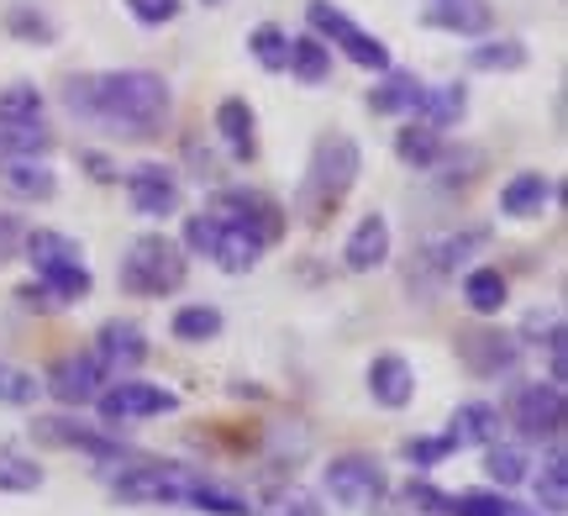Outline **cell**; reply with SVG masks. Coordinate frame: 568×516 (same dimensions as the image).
Returning <instances> with one entry per match:
<instances>
[{
  "label": "cell",
  "instance_id": "obj_1",
  "mask_svg": "<svg viewBox=\"0 0 568 516\" xmlns=\"http://www.w3.org/2000/svg\"><path fill=\"white\" fill-rule=\"evenodd\" d=\"M63 101L80 122L105 127L116 138H159L169 117V84L153 69H105V74H74Z\"/></svg>",
  "mask_w": 568,
  "mask_h": 516
},
{
  "label": "cell",
  "instance_id": "obj_2",
  "mask_svg": "<svg viewBox=\"0 0 568 516\" xmlns=\"http://www.w3.org/2000/svg\"><path fill=\"white\" fill-rule=\"evenodd\" d=\"M358 169H364V153H358V143H353L347 132H326L322 143H316V153H311V169H305V180H301L295 211H301L311 227H322L326 216L343 206V195L353 190Z\"/></svg>",
  "mask_w": 568,
  "mask_h": 516
},
{
  "label": "cell",
  "instance_id": "obj_3",
  "mask_svg": "<svg viewBox=\"0 0 568 516\" xmlns=\"http://www.w3.org/2000/svg\"><path fill=\"white\" fill-rule=\"evenodd\" d=\"M184 285V253L163 232H142L122 253V290L132 295H174Z\"/></svg>",
  "mask_w": 568,
  "mask_h": 516
},
{
  "label": "cell",
  "instance_id": "obj_4",
  "mask_svg": "<svg viewBox=\"0 0 568 516\" xmlns=\"http://www.w3.org/2000/svg\"><path fill=\"white\" fill-rule=\"evenodd\" d=\"M305 21H311V32H316L326 48H343L358 69H389V48L374 38V32H364L343 6H332V0H311V6H305Z\"/></svg>",
  "mask_w": 568,
  "mask_h": 516
},
{
  "label": "cell",
  "instance_id": "obj_5",
  "mask_svg": "<svg viewBox=\"0 0 568 516\" xmlns=\"http://www.w3.org/2000/svg\"><path fill=\"white\" fill-rule=\"evenodd\" d=\"M322 485H326V496L337 500L343 512H374L379 500H385V469L374 464L368 454H343V458H332L322 469Z\"/></svg>",
  "mask_w": 568,
  "mask_h": 516
},
{
  "label": "cell",
  "instance_id": "obj_6",
  "mask_svg": "<svg viewBox=\"0 0 568 516\" xmlns=\"http://www.w3.org/2000/svg\"><path fill=\"white\" fill-rule=\"evenodd\" d=\"M195 475L180 464H142V469H122L111 479V496L126 506H184Z\"/></svg>",
  "mask_w": 568,
  "mask_h": 516
},
{
  "label": "cell",
  "instance_id": "obj_7",
  "mask_svg": "<svg viewBox=\"0 0 568 516\" xmlns=\"http://www.w3.org/2000/svg\"><path fill=\"white\" fill-rule=\"evenodd\" d=\"M95 406H101L105 427H116V422H142V416L174 412L180 395L163 391V385H142V380H116V385H105V391L95 395Z\"/></svg>",
  "mask_w": 568,
  "mask_h": 516
},
{
  "label": "cell",
  "instance_id": "obj_8",
  "mask_svg": "<svg viewBox=\"0 0 568 516\" xmlns=\"http://www.w3.org/2000/svg\"><path fill=\"white\" fill-rule=\"evenodd\" d=\"M105 385H111V374H105V364L95 353H69L42 380V391L53 395V401H63V406H90Z\"/></svg>",
  "mask_w": 568,
  "mask_h": 516
},
{
  "label": "cell",
  "instance_id": "obj_9",
  "mask_svg": "<svg viewBox=\"0 0 568 516\" xmlns=\"http://www.w3.org/2000/svg\"><path fill=\"white\" fill-rule=\"evenodd\" d=\"M510 422L527 437H558L564 433V385L552 380H531L510 401Z\"/></svg>",
  "mask_w": 568,
  "mask_h": 516
},
{
  "label": "cell",
  "instance_id": "obj_10",
  "mask_svg": "<svg viewBox=\"0 0 568 516\" xmlns=\"http://www.w3.org/2000/svg\"><path fill=\"white\" fill-rule=\"evenodd\" d=\"M211 216H222V222H232V227H247L253 237H264V243H274L284 232V211L274 206V201H264L258 190H222L216 195V206H211Z\"/></svg>",
  "mask_w": 568,
  "mask_h": 516
},
{
  "label": "cell",
  "instance_id": "obj_11",
  "mask_svg": "<svg viewBox=\"0 0 568 516\" xmlns=\"http://www.w3.org/2000/svg\"><path fill=\"white\" fill-rule=\"evenodd\" d=\"M32 437L48 443V448H80V454L101 458V464H126L122 443H111L105 433H90L80 422H63V416H38V422H32Z\"/></svg>",
  "mask_w": 568,
  "mask_h": 516
},
{
  "label": "cell",
  "instance_id": "obj_12",
  "mask_svg": "<svg viewBox=\"0 0 568 516\" xmlns=\"http://www.w3.org/2000/svg\"><path fill=\"white\" fill-rule=\"evenodd\" d=\"M126 201L138 216H174L180 211V180L163 164H138L126 169Z\"/></svg>",
  "mask_w": 568,
  "mask_h": 516
},
{
  "label": "cell",
  "instance_id": "obj_13",
  "mask_svg": "<svg viewBox=\"0 0 568 516\" xmlns=\"http://www.w3.org/2000/svg\"><path fill=\"white\" fill-rule=\"evenodd\" d=\"M516 343H510L506 332H489V327H474V332H458V358H464L468 370L479 374V380H495V374H510L516 370Z\"/></svg>",
  "mask_w": 568,
  "mask_h": 516
},
{
  "label": "cell",
  "instance_id": "obj_14",
  "mask_svg": "<svg viewBox=\"0 0 568 516\" xmlns=\"http://www.w3.org/2000/svg\"><path fill=\"white\" fill-rule=\"evenodd\" d=\"M95 358H101L105 374L116 380V374L138 370L142 358H148V337H142V327H132V322H105L101 337H95Z\"/></svg>",
  "mask_w": 568,
  "mask_h": 516
},
{
  "label": "cell",
  "instance_id": "obj_15",
  "mask_svg": "<svg viewBox=\"0 0 568 516\" xmlns=\"http://www.w3.org/2000/svg\"><path fill=\"white\" fill-rule=\"evenodd\" d=\"M368 395H374L379 406H389V412L410 406V395H416V374H410V364L400 358V353H379V358L368 364Z\"/></svg>",
  "mask_w": 568,
  "mask_h": 516
},
{
  "label": "cell",
  "instance_id": "obj_16",
  "mask_svg": "<svg viewBox=\"0 0 568 516\" xmlns=\"http://www.w3.org/2000/svg\"><path fill=\"white\" fill-rule=\"evenodd\" d=\"M500 437V412L489 401H464L453 412V427H447V443L453 448H489Z\"/></svg>",
  "mask_w": 568,
  "mask_h": 516
},
{
  "label": "cell",
  "instance_id": "obj_17",
  "mask_svg": "<svg viewBox=\"0 0 568 516\" xmlns=\"http://www.w3.org/2000/svg\"><path fill=\"white\" fill-rule=\"evenodd\" d=\"M416 122L432 127V132H443V127H458L468 111V95L464 84H422V95H416Z\"/></svg>",
  "mask_w": 568,
  "mask_h": 516
},
{
  "label": "cell",
  "instance_id": "obj_18",
  "mask_svg": "<svg viewBox=\"0 0 568 516\" xmlns=\"http://www.w3.org/2000/svg\"><path fill=\"white\" fill-rule=\"evenodd\" d=\"M343 259H347V269H353V274H368V269H379L389 259V222L379 216V211H374V216H364V222L353 227Z\"/></svg>",
  "mask_w": 568,
  "mask_h": 516
},
{
  "label": "cell",
  "instance_id": "obj_19",
  "mask_svg": "<svg viewBox=\"0 0 568 516\" xmlns=\"http://www.w3.org/2000/svg\"><path fill=\"white\" fill-rule=\"evenodd\" d=\"M489 0H432L426 6V27H443V32H458V38H479L489 32Z\"/></svg>",
  "mask_w": 568,
  "mask_h": 516
},
{
  "label": "cell",
  "instance_id": "obj_20",
  "mask_svg": "<svg viewBox=\"0 0 568 516\" xmlns=\"http://www.w3.org/2000/svg\"><path fill=\"white\" fill-rule=\"evenodd\" d=\"M222 222V216H216ZM264 237H253L247 227H232V222H222V232H216V249H211V259H216V269H226V274H247V269L264 259Z\"/></svg>",
  "mask_w": 568,
  "mask_h": 516
},
{
  "label": "cell",
  "instance_id": "obj_21",
  "mask_svg": "<svg viewBox=\"0 0 568 516\" xmlns=\"http://www.w3.org/2000/svg\"><path fill=\"white\" fill-rule=\"evenodd\" d=\"M548 201H552V180L548 174H537V169L510 174L506 190H500V211H506V216H542Z\"/></svg>",
  "mask_w": 568,
  "mask_h": 516
},
{
  "label": "cell",
  "instance_id": "obj_22",
  "mask_svg": "<svg viewBox=\"0 0 568 516\" xmlns=\"http://www.w3.org/2000/svg\"><path fill=\"white\" fill-rule=\"evenodd\" d=\"M0 185L27 195V201H48L59 190V180H53V169L42 159H0Z\"/></svg>",
  "mask_w": 568,
  "mask_h": 516
},
{
  "label": "cell",
  "instance_id": "obj_23",
  "mask_svg": "<svg viewBox=\"0 0 568 516\" xmlns=\"http://www.w3.org/2000/svg\"><path fill=\"white\" fill-rule=\"evenodd\" d=\"M216 132H222V143L232 159H253V153H258V143H253V105L247 101L216 105Z\"/></svg>",
  "mask_w": 568,
  "mask_h": 516
},
{
  "label": "cell",
  "instance_id": "obj_24",
  "mask_svg": "<svg viewBox=\"0 0 568 516\" xmlns=\"http://www.w3.org/2000/svg\"><path fill=\"white\" fill-rule=\"evenodd\" d=\"M422 95V80L410 74V69H385V80L379 90H368V111H379V117H395V111H410Z\"/></svg>",
  "mask_w": 568,
  "mask_h": 516
},
{
  "label": "cell",
  "instance_id": "obj_25",
  "mask_svg": "<svg viewBox=\"0 0 568 516\" xmlns=\"http://www.w3.org/2000/svg\"><path fill=\"white\" fill-rule=\"evenodd\" d=\"M290 74L301 84H322L332 74V48H326L316 32H305V38H290Z\"/></svg>",
  "mask_w": 568,
  "mask_h": 516
},
{
  "label": "cell",
  "instance_id": "obj_26",
  "mask_svg": "<svg viewBox=\"0 0 568 516\" xmlns=\"http://www.w3.org/2000/svg\"><path fill=\"white\" fill-rule=\"evenodd\" d=\"M21 249H27V259H32V269L80 264V259H84V253H80V243H74V237H63V232H48V227L27 232V237H21Z\"/></svg>",
  "mask_w": 568,
  "mask_h": 516
},
{
  "label": "cell",
  "instance_id": "obj_27",
  "mask_svg": "<svg viewBox=\"0 0 568 516\" xmlns=\"http://www.w3.org/2000/svg\"><path fill=\"white\" fill-rule=\"evenodd\" d=\"M53 148V132L42 122H0V159H42Z\"/></svg>",
  "mask_w": 568,
  "mask_h": 516
},
{
  "label": "cell",
  "instance_id": "obj_28",
  "mask_svg": "<svg viewBox=\"0 0 568 516\" xmlns=\"http://www.w3.org/2000/svg\"><path fill=\"white\" fill-rule=\"evenodd\" d=\"M184 506H195V512H205V516H253V506H247L237 490H226V485H216V479H205V475H195Z\"/></svg>",
  "mask_w": 568,
  "mask_h": 516
},
{
  "label": "cell",
  "instance_id": "obj_29",
  "mask_svg": "<svg viewBox=\"0 0 568 516\" xmlns=\"http://www.w3.org/2000/svg\"><path fill=\"white\" fill-rule=\"evenodd\" d=\"M506 295H510V285H506V274H500V269H468L464 301L479 311V316H495V311L506 306Z\"/></svg>",
  "mask_w": 568,
  "mask_h": 516
},
{
  "label": "cell",
  "instance_id": "obj_30",
  "mask_svg": "<svg viewBox=\"0 0 568 516\" xmlns=\"http://www.w3.org/2000/svg\"><path fill=\"white\" fill-rule=\"evenodd\" d=\"M537 506H542L548 516L568 512V458H564V448H552L548 464H542V475H537Z\"/></svg>",
  "mask_w": 568,
  "mask_h": 516
},
{
  "label": "cell",
  "instance_id": "obj_31",
  "mask_svg": "<svg viewBox=\"0 0 568 516\" xmlns=\"http://www.w3.org/2000/svg\"><path fill=\"white\" fill-rule=\"evenodd\" d=\"M395 153H400V164H410V169H432L443 159V138H437L432 127L410 122L406 132H395Z\"/></svg>",
  "mask_w": 568,
  "mask_h": 516
},
{
  "label": "cell",
  "instance_id": "obj_32",
  "mask_svg": "<svg viewBox=\"0 0 568 516\" xmlns=\"http://www.w3.org/2000/svg\"><path fill=\"white\" fill-rule=\"evenodd\" d=\"M38 280H42V295H53V306L59 301H84L90 295V269L80 264H53V269H38Z\"/></svg>",
  "mask_w": 568,
  "mask_h": 516
},
{
  "label": "cell",
  "instance_id": "obj_33",
  "mask_svg": "<svg viewBox=\"0 0 568 516\" xmlns=\"http://www.w3.org/2000/svg\"><path fill=\"white\" fill-rule=\"evenodd\" d=\"M527 448H521V443H500V437H495V443H489V454H485V475L495 479V485H521V479H527Z\"/></svg>",
  "mask_w": 568,
  "mask_h": 516
},
{
  "label": "cell",
  "instance_id": "obj_34",
  "mask_svg": "<svg viewBox=\"0 0 568 516\" xmlns=\"http://www.w3.org/2000/svg\"><path fill=\"white\" fill-rule=\"evenodd\" d=\"M468 63L479 69V74H510V69H521L527 63V42L516 38H500V42H485V48H474Z\"/></svg>",
  "mask_w": 568,
  "mask_h": 516
},
{
  "label": "cell",
  "instance_id": "obj_35",
  "mask_svg": "<svg viewBox=\"0 0 568 516\" xmlns=\"http://www.w3.org/2000/svg\"><path fill=\"white\" fill-rule=\"evenodd\" d=\"M38 485H42L38 458H27L21 448H0V490L27 496V490H38Z\"/></svg>",
  "mask_w": 568,
  "mask_h": 516
},
{
  "label": "cell",
  "instance_id": "obj_36",
  "mask_svg": "<svg viewBox=\"0 0 568 516\" xmlns=\"http://www.w3.org/2000/svg\"><path fill=\"white\" fill-rule=\"evenodd\" d=\"M222 332V311L216 306H180L174 311V337L180 343H211Z\"/></svg>",
  "mask_w": 568,
  "mask_h": 516
},
{
  "label": "cell",
  "instance_id": "obj_37",
  "mask_svg": "<svg viewBox=\"0 0 568 516\" xmlns=\"http://www.w3.org/2000/svg\"><path fill=\"white\" fill-rule=\"evenodd\" d=\"M247 48H253V59L264 63L268 74H284L290 69V38H284L274 21H264V27H253V38H247Z\"/></svg>",
  "mask_w": 568,
  "mask_h": 516
},
{
  "label": "cell",
  "instance_id": "obj_38",
  "mask_svg": "<svg viewBox=\"0 0 568 516\" xmlns=\"http://www.w3.org/2000/svg\"><path fill=\"white\" fill-rule=\"evenodd\" d=\"M253 516H326V512L305 485H280V490L264 500V512H253Z\"/></svg>",
  "mask_w": 568,
  "mask_h": 516
},
{
  "label": "cell",
  "instance_id": "obj_39",
  "mask_svg": "<svg viewBox=\"0 0 568 516\" xmlns=\"http://www.w3.org/2000/svg\"><path fill=\"white\" fill-rule=\"evenodd\" d=\"M38 395H42L38 374H27L0 358V406H38Z\"/></svg>",
  "mask_w": 568,
  "mask_h": 516
},
{
  "label": "cell",
  "instance_id": "obj_40",
  "mask_svg": "<svg viewBox=\"0 0 568 516\" xmlns=\"http://www.w3.org/2000/svg\"><path fill=\"white\" fill-rule=\"evenodd\" d=\"M0 122H42V90L32 84L0 90Z\"/></svg>",
  "mask_w": 568,
  "mask_h": 516
},
{
  "label": "cell",
  "instance_id": "obj_41",
  "mask_svg": "<svg viewBox=\"0 0 568 516\" xmlns=\"http://www.w3.org/2000/svg\"><path fill=\"white\" fill-rule=\"evenodd\" d=\"M510 500L500 490H458L447 500V516H506Z\"/></svg>",
  "mask_w": 568,
  "mask_h": 516
},
{
  "label": "cell",
  "instance_id": "obj_42",
  "mask_svg": "<svg viewBox=\"0 0 568 516\" xmlns=\"http://www.w3.org/2000/svg\"><path fill=\"white\" fill-rule=\"evenodd\" d=\"M305 454H311V433H305V427L290 422V427H274V433H268V458H274V464H284V458L301 464Z\"/></svg>",
  "mask_w": 568,
  "mask_h": 516
},
{
  "label": "cell",
  "instance_id": "obj_43",
  "mask_svg": "<svg viewBox=\"0 0 568 516\" xmlns=\"http://www.w3.org/2000/svg\"><path fill=\"white\" fill-rule=\"evenodd\" d=\"M6 27H11L17 38H32V42H53V38H59V27L42 17V11H32V6H11V11H6Z\"/></svg>",
  "mask_w": 568,
  "mask_h": 516
},
{
  "label": "cell",
  "instance_id": "obj_44",
  "mask_svg": "<svg viewBox=\"0 0 568 516\" xmlns=\"http://www.w3.org/2000/svg\"><path fill=\"white\" fill-rule=\"evenodd\" d=\"M216 232H222V222H216L211 211L190 216V222H184V249L201 253V259H211V249H216Z\"/></svg>",
  "mask_w": 568,
  "mask_h": 516
},
{
  "label": "cell",
  "instance_id": "obj_45",
  "mask_svg": "<svg viewBox=\"0 0 568 516\" xmlns=\"http://www.w3.org/2000/svg\"><path fill=\"white\" fill-rule=\"evenodd\" d=\"M447 454H453L447 433H443V437H410V443H406V458L416 464V469H437Z\"/></svg>",
  "mask_w": 568,
  "mask_h": 516
},
{
  "label": "cell",
  "instance_id": "obj_46",
  "mask_svg": "<svg viewBox=\"0 0 568 516\" xmlns=\"http://www.w3.org/2000/svg\"><path fill=\"white\" fill-rule=\"evenodd\" d=\"M406 500L410 506H422V512H437V516H447V490H437V485H432V479H410L406 485Z\"/></svg>",
  "mask_w": 568,
  "mask_h": 516
},
{
  "label": "cell",
  "instance_id": "obj_47",
  "mask_svg": "<svg viewBox=\"0 0 568 516\" xmlns=\"http://www.w3.org/2000/svg\"><path fill=\"white\" fill-rule=\"evenodd\" d=\"M126 6H132V17L142 27H163V21L180 17V0H126Z\"/></svg>",
  "mask_w": 568,
  "mask_h": 516
},
{
  "label": "cell",
  "instance_id": "obj_48",
  "mask_svg": "<svg viewBox=\"0 0 568 516\" xmlns=\"http://www.w3.org/2000/svg\"><path fill=\"white\" fill-rule=\"evenodd\" d=\"M21 237H27V232H21V222L0 211V264H11V259L21 253Z\"/></svg>",
  "mask_w": 568,
  "mask_h": 516
},
{
  "label": "cell",
  "instance_id": "obj_49",
  "mask_svg": "<svg viewBox=\"0 0 568 516\" xmlns=\"http://www.w3.org/2000/svg\"><path fill=\"white\" fill-rule=\"evenodd\" d=\"M80 164H84V169H95V180H105V185L116 180V169H111V159H101V153H80Z\"/></svg>",
  "mask_w": 568,
  "mask_h": 516
},
{
  "label": "cell",
  "instance_id": "obj_50",
  "mask_svg": "<svg viewBox=\"0 0 568 516\" xmlns=\"http://www.w3.org/2000/svg\"><path fill=\"white\" fill-rule=\"evenodd\" d=\"M506 516H537V512H521V506H510V512Z\"/></svg>",
  "mask_w": 568,
  "mask_h": 516
},
{
  "label": "cell",
  "instance_id": "obj_51",
  "mask_svg": "<svg viewBox=\"0 0 568 516\" xmlns=\"http://www.w3.org/2000/svg\"><path fill=\"white\" fill-rule=\"evenodd\" d=\"M205 6H226V0H205Z\"/></svg>",
  "mask_w": 568,
  "mask_h": 516
}]
</instances>
